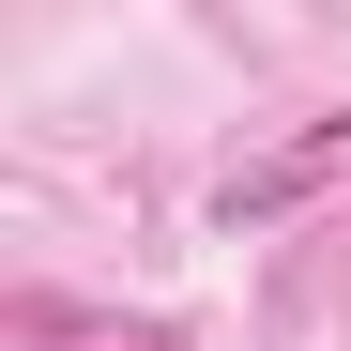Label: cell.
Here are the masks:
<instances>
[{"instance_id":"1","label":"cell","mask_w":351,"mask_h":351,"mask_svg":"<svg viewBox=\"0 0 351 351\" xmlns=\"http://www.w3.org/2000/svg\"><path fill=\"white\" fill-rule=\"evenodd\" d=\"M336 153H351V123H321L306 153H275V168H245V184H229V214H290V199H306V184H321Z\"/></svg>"}]
</instances>
